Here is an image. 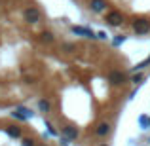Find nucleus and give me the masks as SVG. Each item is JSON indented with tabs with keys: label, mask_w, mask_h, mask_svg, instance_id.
<instances>
[{
	"label": "nucleus",
	"mask_w": 150,
	"mask_h": 146,
	"mask_svg": "<svg viewBox=\"0 0 150 146\" xmlns=\"http://www.w3.org/2000/svg\"><path fill=\"white\" fill-rule=\"evenodd\" d=\"M72 32H76V34H82V36H86V38H95V36H93V32H91V30H88V29H82V27H72Z\"/></svg>",
	"instance_id": "nucleus-7"
},
{
	"label": "nucleus",
	"mask_w": 150,
	"mask_h": 146,
	"mask_svg": "<svg viewBox=\"0 0 150 146\" xmlns=\"http://www.w3.org/2000/svg\"><path fill=\"white\" fill-rule=\"evenodd\" d=\"M23 146H34V142H33V140H29V139H27V140H23Z\"/></svg>",
	"instance_id": "nucleus-12"
},
{
	"label": "nucleus",
	"mask_w": 150,
	"mask_h": 146,
	"mask_svg": "<svg viewBox=\"0 0 150 146\" xmlns=\"http://www.w3.org/2000/svg\"><path fill=\"white\" fill-rule=\"evenodd\" d=\"M63 133H65L69 139H76L78 137V129L72 127V125H65V127H63Z\"/></svg>",
	"instance_id": "nucleus-5"
},
{
	"label": "nucleus",
	"mask_w": 150,
	"mask_h": 146,
	"mask_svg": "<svg viewBox=\"0 0 150 146\" xmlns=\"http://www.w3.org/2000/svg\"><path fill=\"white\" fill-rule=\"evenodd\" d=\"M106 21H108L110 25H114V27H116V25H120V23L124 21V17H122V13H120V11H110V13L106 15Z\"/></svg>",
	"instance_id": "nucleus-3"
},
{
	"label": "nucleus",
	"mask_w": 150,
	"mask_h": 146,
	"mask_svg": "<svg viewBox=\"0 0 150 146\" xmlns=\"http://www.w3.org/2000/svg\"><path fill=\"white\" fill-rule=\"evenodd\" d=\"M8 135H10V137H19L21 131H19L17 127H8Z\"/></svg>",
	"instance_id": "nucleus-10"
},
{
	"label": "nucleus",
	"mask_w": 150,
	"mask_h": 146,
	"mask_svg": "<svg viewBox=\"0 0 150 146\" xmlns=\"http://www.w3.org/2000/svg\"><path fill=\"white\" fill-rule=\"evenodd\" d=\"M23 17H25V21H29V23H36L38 19H40V11L36 10V8H27L25 11H23Z\"/></svg>",
	"instance_id": "nucleus-2"
},
{
	"label": "nucleus",
	"mask_w": 150,
	"mask_h": 146,
	"mask_svg": "<svg viewBox=\"0 0 150 146\" xmlns=\"http://www.w3.org/2000/svg\"><path fill=\"white\" fill-rule=\"evenodd\" d=\"M42 40H44V42H53V34L44 30V32H42Z\"/></svg>",
	"instance_id": "nucleus-11"
},
{
	"label": "nucleus",
	"mask_w": 150,
	"mask_h": 146,
	"mask_svg": "<svg viewBox=\"0 0 150 146\" xmlns=\"http://www.w3.org/2000/svg\"><path fill=\"white\" fill-rule=\"evenodd\" d=\"M38 108H40L42 112H50V102H48V101H44V99H42V101L38 102Z\"/></svg>",
	"instance_id": "nucleus-9"
},
{
	"label": "nucleus",
	"mask_w": 150,
	"mask_h": 146,
	"mask_svg": "<svg viewBox=\"0 0 150 146\" xmlns=\"http://www.w3.org/2000/svg\"><path fill=\"white\" fill-rule=\"evenodd\" d=\"M108 80H110V84L118 85V84H122V82H124V74L118 72V70H112V72H110V76H108Z\"/></svg>",
	"instance_id": "nucleus-4"
},
{
	"label": "nucleus",
	"mask_w": 150,
	"mask_h": 146,
	"mask_svg": "<svg viewBox=\"0 0 150 146\" xmlns=\"http://www.w3.org/2000/svg\"><path fill=\"white\" fill-rule=\"evenodd\" d=\"M120 42H124V36H118L116 40H114V46H118V44H120Z\"/></svg>",
	"instance_id": "nucleus-13"
},
{
	"label": "nucleus",
	"mask_w": 150,
	"mask_h": 146,
	"mask_svg": "<svg viewBox=\"0 0 150 146\" xmlns=\"http://www.w3.org/2000/svg\"><path fill=\"white\" fill-rule=\"evenodd\" d=\"M105 0H91V2H89V8H91L93 11H103L105 10Z\"/></svg>",
	"instance_id": "nucleus-6"
},
{
	"label": "nucleus",
	"mask_w": 150,
	"mask_h": 146,
	"mask_svg": "<svg viewBox=\"0 0 150 146\" xmlns=\"http://www.w3.org/2000/svg\"><path fill=\"white\" fill-rule=\"evenodd\" d=\"M108 131H110L108 123H99V125H97V135H99V137H105Z\"/></svg>",
	"instance_id": "nucleus-8"
},
{
	"label": "nucleus",
	"mask_w": 150,
	"mask_h": 146,
	"mask_svg": "<svg viewBox=\"0 0 150 146\" xmlns=\"http://www.w3.org/2000/svg\"><path fill=\"white\" fill-rule=\"evenodd\" d=\"M133 29H135L137 34H146L150 30V21H146V19H137L133 23Z\"/></svg>",
	"instance_id": "nucleus-1"
}]
</instances>
